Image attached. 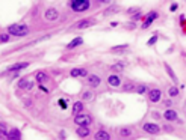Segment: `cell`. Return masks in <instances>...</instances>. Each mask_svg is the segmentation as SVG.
Instances as JSON below:
<instances>
[{"mask_svg": "<svg viewBox=\"0 0 186 140\" xmlns=\"http://www.w3.org/2000/svg\"><path fill=\"white\" fill-rule=\"evenodd\" d=\"M8 32L14 36H26L29 33V27L24 24H11L8 27Z\"/></svg>", "mask_w": 186, "mask_h": 140, "instance_id": "1", "label": "cell"}, {"mask_svg": "<svg viewBox=\"0 0 186 140\" xmlns=\"http://www.w3.org/2000/svg\"><path fill=\"white\" fill-rule=\"evenodd\" d=\"M71 8L76 12H83L89 8V0H71Z\"/></svg>", "mask_w": 186, "mask_h": 140, "instance_id": "2", "label": "cell"}, {"mask_svg": "<svg viewBox=\"0 0 186 140\" xmlns=\"http://www.w3.org/2000/svg\"><path fill=\"white\" fill-rule=\"evenodd\" d=\"M74 122H76L77 125H86V127H88V125L93 122V118L88 116V115H82V113H79V115H76Z\"/></svg>", "mask_w": 186, "mask_h": 140, "instance_id": "3", "label": "cell"}, {"mask_svg": "<svg viewBox=\"0 0 186 140\" xmlns=\"http://www.w3.org/2000/svg\"><path fill=\"white\" fill-rule=\"evenodd\" d=\"M144 131H145V133H150V134H157V133L160 131V128H159L156 124L147 122V124H144Z\"/></svg>", "mask_w": 186, "mask_h": 140, "instance_id": "4", "label": "cell"}, {"mask_svg": "<svg viewBox=\"0 0 186 140\" xmlns=\"http://www.w3.org/2000/svg\"><path fill=\"white\" fill-rule=\"evenodd\" d=\"M77 136L79 137H88L89 136V128L86 125H79L77 127Z\"/></svg>", "mask_w": 186, "mask_h": 140, "instance_id": "5", "label": "cell"}, {"mask_svg": "<svg viewBox=\"0 0 186 140\" xmlns=\"http://www.w3.org/2000/svg\"><path fill=\"white\" fill-rule=\"evenodd\" d=\"M58 17H59V12L56 9H48L46 12V20H48V21H54V20H58Z\"/></svg>", "mask_w": 186, "mask_h": 140, "instance_id": "6", "label": "cell"}, {"mask_svg": "<svg viewBox=\"0 0 186 140\" xmlns=\"http://www.w3.org/2000/svg\"><path fill=\"white\" fill-rule=\"evenodd\" d=\"M27 65H29L27 62H21V63H17V65H12V66H9V68H8V71H9V72H14V71H17V72H18L20 69H24V68H27Z\"/></svg>", "mask_w": 186, "mask_h": 140, "instance_id": "7", "label": "cell"}, {"mask_svg": "<svg viewBox=\"0 0 186 140\" xmlns=\"http://www.w3.org/2000/svg\"><path fill=\"white\" fill-rule=\"evenodd\" d=\"M148 96H150V101L151 102H157L160 99V91L159 89H153V91H150Z\"/></svg>", "mask_w": 186, "mask_h": 140, "instance_id": "8", "label": "cell"}, {"mask_svg": "<svg viewBox=\"0 0 186 140\" xmlns=\"http://www.w3.org/2000/svg\"><path fill=\"white\" fill-rule=\"evenodd\" d=\"M88 85H89V88H97L98 85H100V78H98V75H88Z\"/></svg>", "mask_w": 186, "mask_h": 140, "instance_id": "9", "label": "cell"}, {"mask_svg": "<svg viewBox=\"0 0 186 140\" xmlns=\"http://www.w3.org/2000/svg\"><path fill=\"white\" fill-rule=\"evenodd\" d=\"M85 75H88L86 69H82V68H74V69H71V77H85Z\"/></svg>", "mask_w": 186, "mask_h": 140, "instance_id": "10", "label": "cell"}, {"mask_svg": "<svg viewBox=\"0 0 186 140\" xmlns=\"http://www.w3.org/2000/svg\"><path fill=\"white\" fill-rule=\"evenodd\" d=\"M120 11V6H117V5H112V6H109L103 14H104V17H107V15H111V14H117Z\"/></svg>", "mask_w": 186, "mask_h": 140, "instance_id": "11", "label": "cell"}, {"mask_svg": "<svg viewBox=\"0 0 186 140\" xmlns=\"http://www.w3.org/2000/svg\"><path fill=\"white\" fill-rule=\"evenodd\" d=\"M107 83H109L112 88H117V86L120 85V77H118V75H111V77L107 78Z\"/></svg>", "mask_w": 186, "mask_h": 140, "instance_id": "12", "label": "cell"}, {"mask_svg": "<svg viewBox=\"0 0 186 140\" xmlns=\"http://www.w3.org/2000/svg\"><path fill=\"white\" fill-rule=\"evenodd\" d=\"M94 139L95 140H109L111 139V136H109L106 131H98V133L94 136Z\"/></svg>", "mask_w": 186, "mask_h": 140, "instance_id": "13", "label": "cell"}, {"mask_svg": "<svg viewBox=\"0 0 186 140\" xmlns=\"http://www.w3.org/2000/svg\"><path fill=\"white\" fill-rule=\"evenodd\" d=\"M163 116H165V119H168V121H176V119H177V113H176L174 110H167Z\"/></svg>", "mask_w": 186, "mask_h": 140, "instance_id": "14", "label": "cell"}, {"mask_svg": "<svg viewBox=\"0 0 186 140\" xmlns=\"http://www.w3.org/2000/svg\"><path fill=\"white\" fill-rule=\"evenodd\" d=\"M91 23H93V21H89V20H82V21L76 23V27H77V29H85V27H89Z\"/></svg>", "mask_w": 186, "mask_h": 140, "instance_id": "15", "label": "cell"}, {"mask_svg": "<svg viewBox=\"0 0 186 140\" xmlns=\"http://www.w3.org/2000/svg\"><path fill=\"white\" fill-rule=\"evenodd\" d=\"M20 137H21V134H20L18 130H12L11 133H8V139H11V140H17V139H20Z\"/></svg>", "mask_w": 186, "mask_h": 140, "instance_id": "16", "label": "cell"}, {"mask_svg": "<svg viewBox=\"0 0 186 140\" xmlns=\"http://www.w3.org/2000/svg\"><path fill=\"white\" fill-rule=\"evenodd\" d=\"M82 110H83V104H82V102H74V105H73V113H74V115H79V113H82Z\"/></svg>", "mask_w": 186, "mask_h": 140, "instance_id": "17", "label": "cell"}, {"mask_svg": "<svg viewBox=\"0 0 186 140\" xmlns=\"http://www.w3.org/2000/svg\"><path fill=\"white\" fill-rule=\"evenodd\" d=\"M156 17H157V14H156V12H151V14L148 15V18H147V21L144 23V27H148V26H150V24L153 23V20H154Z\"/></svg>", "mask_w": 186, "mask_h": 140, "instance_id": "18", "label": "cell"}, {"mask_svg": "<svg viewBox=\"0 0 186 140\" xmlns=\"http://www.w3.org/2000/svg\"><path fill=\"white\" fill-rule=\"evenodd\" d=\"M82 42H83V39H82V38H76L74 41H71V42H70V44H68L67 47H68V48H74V47L80 45Z\"/></svg>", "mask_w": 186, "mask_h": 140, "instance_id": "19", "label": "cell"}, {"mask_svg": "<svg viewBox=\"0 0 186 140\" xmlns=\"http://www.w3.org/2000/svg\"><path fill=\"white\" fill-rule=\"evenodd\" d=\"M127 44L126 45H115V47H112V51L114 53H123V51H126L127 50Z\"/></svg>", "mask_w": 186, "mask_h": 140, "instance_id": "20", "label": "cell"}, {"mask_svg": "<svg viewBox=\"0 0 186 140\" xmlns=\"http://www.w3.org/2000/svg\"><path fill=\"white\" fill-rule=\"evenodd\" d=\"M5 137H8V130L5 124H0V139H5Z\"/></svg>", "mask_w": 186, "mask_h": 140, "instance_id": "21", "label": "cell"}, {"mask_svg": "<svg viewBox=\"0 0 186 140\" xmlns=\"http://www.w3.org/2000/svg\"><path fill=\"white\" fill-rule=\"evenodd\" d=\"M124 66H126V63H124V62H120V63L112 65V69H114V71H121V69H124Z\"/></svg>", "mask_w": 186, "mask_h": 140, "instance_id": "22", "label": "cell"}, {"mask_svg": "<svg viewBox=\"0 0 186 140\" xmlns=\"http://www.w3.org/2000/svg\"><path fill=\"white\" fill-rule=\"evenodd\" d=\"M37 80H38L40 85H41V83H44V82L47 80V75L44 74V72H38V74H37Z\"/></svg>", "mask_w": 186, "mask_h": 140, "instance_id": "23", "label": "cell"}, {"mask_svg": "<svg viewBox=\"0 0 186 140\" xmlns=\"http://www.w3.org/2000/svg\"><path fill=\"white\" fill-rule=\"evenodd\" d=\"M94 98V93L93 92H85L83 93V99H86V101H91Z\"/></svg>", "mask_w": 186, "mask_h": 140, "instance_id": "24", "label": "cell"}, {"mask_svg": "<svg viewBox=\"0 0 186 140\" xmlns=\"http://www.w3.org/2000/svg\"><path fill=\"white\" fill-rule=\"evenodd\" d=\"M165 69H167V71H168V74H170V77H171V78H173V80H176V74H174V72H173V69H171V68H170V66H168V65H165Z\"/></svg>", "mask_w": 186, "mask_h": 140, "instance_id": "25", "label": "cell"}, {"mask_svg": "<svg viewBox=\"0 0 186 140\" xmlns=\"http://www.w3.org/2000/svg\"><path fill=\"white\" fill-rule=\"evenodd\" d=\"M129 136H130V130L123 128V130H121V137H129Z\"/></svg>", "mask_w": 186, "mask_h": 140, "instance_id": "26", "label": "cell"}, {"mask_svg": "<svg viewBox=\"0 0 186 140\" xmlns=\"http://www.w3.org/2000/svg\"><path fill=\"white\" fill-rule=\"evenodd\" d=\"M0 41H2V42H8V41H9V35H5V33L0 35Z\"/></svg>", "mask_w": 186, "mask_h": 140, "instance_id": "27", "label": "cell"}, {"mask_svg": "<svg viewBox=\"0 0 186 140\" xmlns=\"http://www.w3.org/2000/svg\"><path fill=\"white\" fill-rule=\"evenodd\" d=\"M29 80H26V78H23V80H20V83H18V88H21V89H24V86H26V83H27Z\"/></svg>", "mask_w": 186, "mask_h": 140, "instance_id": "28", "label": "cell"}, {"mask_svg": "<svg viewBox=\"0 0 186 140\" xmlns=\"http://www.w3.org/2000/svg\"><path fill=\"white\" fill-rule=\"evenodd\" d=\"M177 93H179V91H177L176 88H171V89H170V95H171V96H176Z\"/></svg>", "mask_w": 186, "mask_h": 140, "instance_id": "29", "label": "cell"}, {"mask_svg": "<svg viewBox=\"0 0 186 140\" xmlns=\"http://www.w3.org/2000/svg\"><path fill=\"white\" fill-rule=\"evenodd\" d=\"M59 105H61L62 108H67V102H65L64 99H59Z\"/></svg>", "mask_w": 186, "mask_h": 140, "instance_id": "30", "label": "cell"}, {"mask_svg": "<svg viewBox=\"0 0 186 140\" xmlns=\"http://www.w3.org/2000/svg\"><path fill=\"white\" fill-rule=\"evenodd\" d=\"M136 91H138V93H144V92H145V86H139Z\"/></svg>", "mask_w": 186, "mask_h": 140, "instance_id": "31", "label": "cell"}, {"mask_svg": "<svg viewBox=\"0 0 186 140\" xmlns=\"http://www.w3.org/2000/svg\"><path fill=\"white\" fill-rule=\"evenodd\" d=\"M132 88H133L132 85H124V89H126V91H132Z\"/></svg>", "mask_w": 186, "mask_h": 140, "instance_id": "32", "label": "cell"}, {"mask_svg": "<svg viewBox=\"0 0 186 140\" xmlns=\"http://www.w3.org/2000/svg\"><path fill=\"white\" fill-rule=\"evenodd\" d=\"M154 42H156V38H151V39L148 41V45H153Z\"/></svg>", "mask_w": 186, "mask_h": 140, "instance_id": "33", "label": "cell"}, {"mask_svg": "<svg viewBox=\"0 0 186 140\" xmlns=\"http://www.w3.org/2000/svg\"><path fill=\"white\" fill-rule=\"evenodd\" d=\"M135 11H138L136 8H132V9H129V14H132V12H135Z\"/></svg>", "mask_w": 186, "mask_h": 140, "instance_id": "34", "label": "cell"}, {"mask_svg": "<svg viewBox=\"0 0 186 140\" xmlns=\"http://www.w3.org/2000/svg\"><path fill=\"white\" fill-rule=\"evenodd\" d=\"M98 2H100V3H109L111 0H98Z\"/></svg>", "mask_w": 186, "mask_h": 140, "instance_id": "35", "label": "cell"}]
</instances>
